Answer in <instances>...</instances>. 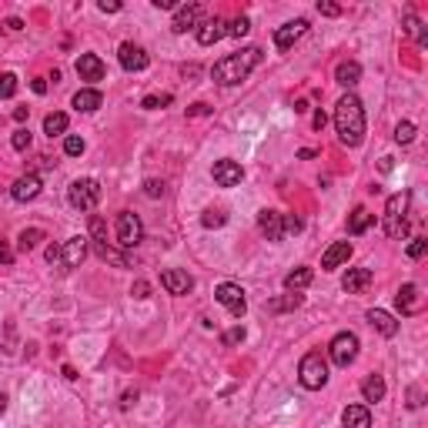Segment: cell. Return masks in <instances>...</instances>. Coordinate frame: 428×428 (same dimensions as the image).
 Returning a JSON list of instances; mask_svg holds the SVG:
<instances>
[{
  "label": "cell",
  "mask_w": 428,
  "mask_h": 428,
  "mask_svg": "<svg viewBox=\"0 0 428 428\" xmlns=\"http://www.w3.org/2000/svg\"><path fill=\"white\" fill-rule=\"evenodd\" d=\"M151 4L157 7V11H177V7H181L177 0H151Z\"/></svg>",
  "instance_id": "obj_49"
},
{
  "label": "cell",
  "mask_w": 428,
  "mask_h": 428,
  "mask_svg": "<svg viewBox=\"0 0 428 428\" xmlns=\"http://www.w3.org/2000/svg\"><path fill=\"white\" fill-rule=\"evenodd\" d=\"M98 258H100V261L118 264V268H127V258H124L121 251H114V248H108V244H98Z\"/></svg>",
  "instance_id": "obj_32"
},
{
  "label": "cell",
  "mask_w": 428,
  "mask_h": 428,
  "mask_svg": "<svg viewBox=\"0 0 428 428\" xmlns=\"http://www.w3.org/2000/svg\"><path fill=\"white\" fill-rule=\"evenodd\" d=\"M311 278H315L311 268H295V271L285 278V288H288V291H301V288L311 285Z\"/></svg>",
  "instance_id": "obj_28"
},
{
  "label": "cell",
  "mask_w": 428,
  "mask_h": 428,
  "mask_svg": "<svg viewBox=\"0 0 428 428\" xmlns=\"http://www.w3.org/2000/svg\"><path fill=\"white\" fill-rule=\"evenodd\" d=\"M258 64H261V47H244L238 54L221 57L218 64L211 67V77H214V84H221V88H234V84L248 80V74H251Z\"/></svg>",
  "instance_id": "obj_1"
},
{
  "label": "cell",
  "mask_w": 428,
  "mask_h": 428,
  "mask_svg": "<svg viewBox=\"0 0 428 428\" xmlns=\"http://www.w3.org/2000/svg\"><path fill=\"white\" fill-rule=\"evenodd\" d=\"M98 7H100L104 14H118V11H121V4H118V0H100Z\"/></svg>",
  "instance_id": "obj_50"
},
{
  "label": "cell",
  "mask_w": 428,
  "mask_h": 428,
  "mask_svg": "<svg viewBox=\"0 0 428 428\" xmlns=\"http://www.w3.org/2000/svg\"><path fill=\"white\" fill-rule=\"evenodd\" d=\"M144 108L147 110H154V108H165V104H171V94H161V98H157V94H147V98L141 100Z\"/></svg>",
  "instance_id": "obj_41"
},
{
  "label": "cell",
  "mask_w": 428,
  "mask_h": 428,
  "mask_svg": "<svg viewBox=\"0 0 428 428\" xmlns=\"http://www.w3.org/2000/svg\"><path fill=\"white\" fill-rule=\"evenodd\" d=\"M318 14H325V17H338L341 7L338 4H331V0H318Z\"/></svg>",
  "instance_id": "obj_44"
},
{
  "label": "cell",
  "mask_w": 428,
  "mask_h": 428,
  "mask_svg": "<svg viewBox=\"0 0 428 428\" xmlns=\"http://www.w3.org/2000/svg\"><path fill=\"white\" fill-rule=\"evenodd\" d=\"M84 147H88L84 137H77V134H67V137H64V154H67V157H80Z\"/></svg>",
  "instance_id": "obj_33"
},
{
  "label": "cell",
  "mask_w": 428,
  "mask_h": 428,
  "mask_svg": "<svg viewBox=\"0 0 428 428\" xmlns=\"http://www.w3.org/2000/svg\"><path fill=\"white\" fill-rule=\"evenodd\" d=\"M395 141L398 144H412V141H415V124H412V121L398 124V127H395Z\"/></svg>",
  "instance_id": "obj_36"
},
{
  "label": "cell",
  "mask_w": 428,
  "mask_h": 428,
  "mask_svg": "<svg viewBox=\"0 0 428 428\" xmlns=\"http://www.w3.org/2000/svg\"><path fill=\"white\" fill-rule=\"evenodd\" d=\"M305 33H308V21H305V17L288 21L285 27H278V31H275V47H278V51H288V47L295 44V41H301Z\"/></svg>",
  "instance_id": "obj_13"
},
{
  "label": "cell",
  "mask_w": 428,
  "mask_h": 428,
  "mask_svg": "<svg viewBox=\"0 0 428 428\" xmlns=\"http://www.w3.org/2000/svg\"><path fill=\"white\" fill-rule=\"evenodd\" d=\"M221 37H228V24L221 21V17H204L198 27V44L211 47V44H218Z\"/></svg>",
  "instance_id": "obj_16"
},
{
  "label": "cell",
  "mask_w": 428,
  "mask_h": 428,
  "mask_svg": "<svg viewBox=\"0 0 428 428\" xmlns=\"http://www.w3.org/2000/svg\"><path fill=\"white\" fill-rule=\"evenodd\" d=\"M335 80H338L341 88L352 90L358 80H362V64H355V61H341L338 67H335Z\"/></svg>",
  "instance_id": "obj_24"
},
{
  "label": "cell",
  "mask_w": 428,
  "mask_h": 428,
  "mask_svg": "<svg viewBox=\"0 0 428 428\" xmlns=\"http://www.w3.org/2000/svg\"><path fill=\"white\" fill-rule=\"evenodd\" d=\"M134 402H137V392H124V398H121V405H124V408H131Z\"/></svg>",
  "instance_id": "obj_54"
},
{
  "label": "cell",
  "mask_w": 428,
  "mask_h": 428,
  "mask_svg": "<svg viewBox=\"0 0 428 428\" xmlns=\"http://www.w3.org/2000/svg\"><path fill=\"white\" fill-rule=\"evenodd\" d=\"M301 301H305V298L298 295H288V298H281V301H271V311H288V308H301Z\"/></svg>",
  "instance_id": "obj_38"
},
{
  "label": "cell",
  "mask_w": 428,
  "mask_h": 428,
  "mask_svg": "<svg viewBox=\"0 0 428 428\" xmlns=\"http://www.w3.org/2000/svg\"><path fill=\"white\" fill-rule=\"evenodd\" d=\"M11 144H14V151H27V147H31V131H27V127H17Z\"/></svg>",
  "instance_id": "obj_39"
},
{
  "label": "cell",
  "mask_w": 428,
  "mask_h": 428,
  "mask_svg": "<svg viewBox=\"0 0 428 428\" xmlns=\"http://www.w3.org/2000/svg\"><path fill=\"white\" fill-rule=\"evenodd\" d=\"M118 61H121L124 71H131V74H137V71H144V67L151 64V57H147V51L137 44H121V51H118Z\"/></svg>",
  "instance_id": "obj_12"
},
{
  "label": "cell",
  "mask_w": 428,
  "mask_h": 428,
  "mask_svg": "<svg viewBox=\"0 0 428 428\" xmlns=\"http://www.w3.org/2000/svg\"><path fill=\"white\" fill-rule=\"evenodd\" d=\"M298 382L305 385L308 392H318L328 385V362L321 358V352H308L298 365Z\"/></svg>",
  "instance_id": "obj_4"
},
{
  "label": "cell",
  "mask_w": 428,
  "mask_h": 428,
  "mask_svg": "<svg viewBox=\"0 0 428 428\" xmlns=\"http://www.w3.org/2000/svg\"><path fill=\"white\" fill-rule=\"evenodd\" d=\"M90 241L108 244V224H104V218H90Z\"/></svg>",
  "instance_id": "obj_34"
},
{
  "label": "cell",
  "mask_w": 428,
  "mask_h": 428,
  "mask_svg": "<svg viewBox=\"0 0 428 428\" xmlns=\"http://www.w3.org/2000/svg\"><path fill=\"white\" fill-rule=\"evenodd\" d=\"M408 204H412V194L408 191H398L388 198L382 214V228L388 238H405L408 234Z\"/></svg>",
  "instance_id": "obj_3"
},
{
  "label": "cell",
  "mask_w": 428,
  "mask_h": 428,
  "mask_svg": "<svg viewBox=\"0 0 428 428\" xmlns=\"http://www.w3.org/2000/svg\"><path fill=\"white\" fill-rule=\"evenodd\" d=\"M161 285L167 288V295H187L194 288V278L181 268H167V271H161Z\"/></svg>",
  "instance_id": "obj_15"
},
{
  "label": "cell",
  "mask_w": 428,
  "mask_h": 428,
  "mask_svg": "<svg viewBox=\"0 0 428 428\" xmlns=\"http://www.w3.org/2000/svg\"><path fill=\"white\" fill-rule=\"evenodd\" d=\"M328 358L338 365V368H348V365L358 358V335H352V331H338L328 345Z\"/></svg>",
  "instance_id": "obj_6"
},
{
  "label": "cell",
  "mask_w": 428,
  "mask_h": 428,
  "mask_svg": "<svg viewBox=\"0 0 428 428\" xmlns=\"http://www.w3.org/2000/svg\"><path fill=\"white\" fill-rule=\"evenodd\" d=\"M144 191H147L151 198H161V194H165V181H147V184H144Z\"/></svg>",
  "instance_id": "obj_47"
},
{
  "label": "cell",
  "mask_w": 428,
  "mask_h": 428,
  "mask_svg": "<svg viewBox=\"0 0 428 428\" xmlns=\"http://www.w3.org/2000/svg\"><path fill=\"white\" fill-rule=\"evenodd\" d=\"M325 121H328V118H325V110H318V114H315V127L321 131V127H325Z\"/></svg>",
  "instance_id": "obj_55"
},
{
  "label": "cell",
  "mask_w": 428,
  "mask_h": 428,
  "mask_svg": "<svg viewBox=\"0 0 428 428\" xmlns=\"http://www.w3.org/2000/svg\"><path fill=\"white\" fill-rule=\"evenodd\" d=\"M365 318H368V325H372L378 335H385V338H395V335H398V321L392 318L388 311H382V308H372Z\"/></svg>",
  "instance_id": "obj_20"
},
{
  "label": "cell",
  "mask_w": 428,
  "mask_h": 428,
  "mask_svg": "<svg viewBox=\"0 0 428 428\" xmlns=\"http://www.w3.org/2000/svg\"><path fill=\"white\" fill-rule=\"evenodd\" d=\"M372 221H375V214L368 208H355L352 218H348V234H365V231L372 228Z\"/></svg>",
  "instance_id": "obj_26"
},
{
  "label": "cell",
  "mask_w": 428,
  "mask_h": 428,
  "mask_svg": "<svg viewBox=\"0 0 428 428\" xmlns=\"http://www.w3.org/2000/svg\"><path fill=\"white\" fill-rule=\"evenodd\" d=\"M67 201H71V208H77V211L98 208L100 184L94 181V177H80V181H74V184L67 187Z\"/></svg>",
  "instance_id": "obj_5"
},
{
  "label": "cell",
  "mask_w": 428,
  "mask_h": 428,
  "mask_svg": "<svg viewBox=\"0 0 428 428\" xmlns=\"http://www.w3.org/2000/svg\"><path fill=\"white\" fill-rule=\"evenodd\" d=\"M187 114L191 118H204V114H211V108L208 104H194V108H187Z\"/></svg>",
  "instance_id": "obj_51"
},
{
  "label": "cell",
  "mask_w": 428,
  "mask_h": 428,
  "mask_svg": "<svg viewBox=\"0 0 428 428\" xmlns=\"http://www.w3.org/2000/svg\"><path fill=\"white\" fill-rule=\"evenodd\" d=\"M21 27H24V24L17 21V17H7V21L0 24V31H7V33H17V31H21Z\"/></svg>",
  "instance_id": "obj_48"
},
{
  "label": "cell",
  "mask_w": 428,
  "mask_h": 428,
  "mask_svg": "<svg viewBox=\"0 0 428 428\" xmlns=\"http://www.w3.org/2000/svg\"><path fill=\"white\" fill-rule=\"evenodd\" d=\"M425 251H428V241H425V238H415V241L408 244V258H415V261H418V258H422Z\"/></svg>",
  "instance_id": "obj_43"
},
{
  "label": "cell",
  "mask_w": 428,
  "mask_h": 428,
  "mask_svg": "<svg viewBox=\"0 0 428 428\" xmlns=\"http://www.w3.org/2000/svg\"><path fill=\"white\" fill-rule=\"evenodd\" d=\"M31 88H33V90H37V94H44V90H47V84H44V80H41V77H37V80H33Z\"/></svg>",
  "instance_id": "obj_56"
},
{
  "label": "cell",
  "mask_w": 428,
  "mask_h": 428,
  "mask_svg": "<svg viewBox=\"0 0 428 428\" xmlns=\"http://www.w3.org/2000/svg\"><path fill=\"white\" fill-rule=\"evenodd\" d=\"M211 177H214V184H218V187H234V184H241L244 171H241L238 161H228V157H224V161H214Z\"/></svg>",
  "instance_id": "obj_11"
},
{
  "label": "cell",
  "mask_w": 428,
  "mask_h": 428,
  "mask_svg": "<svg viewBox=\"0 0 428 428\" xmlns=\"http://www.w3.org/2000/svg\"><path fill=\"white\" fill-rule=\"evenodd\" d=\"M362 395H365V402H382L385 398V378L382 375H368V378H365Z\"/></svg>",
  "instance_id": "obj_27"
},
{
  "label": "cell",
  "mask_w": 428,
  "mask_h": 428,
  "mask_svg": "<svg viewBox=\"0 0 428 428\" xmlns=\"http://www.w3.org/2000/svg\"><path fill=\"white\" fill-rule=\"evenodd\" d=\"M224 221H228V218H224V211H214V208L201 214V224H204V228H221Z\"/></svg>",
  "instance_id": "obj_37"
},
{
  "label": "cell",
  "mask_w": 428,
  "mask_h": 428,
  "mask_svg": "<svg viewBox=\"0 0 428 428\" xmlns=\"http://www.w3.org/2000/svg\"><path fill=\"white\" fill-rule=\"evenodd\" d=\"M201 21H204V7L201 4H181L174 14V24H171V31L174 33H187V31H198Z\"/></svg>",
  "instance_id": "obj_10"
},
{
  "label": "cell",
  "mask_w": 428,
  "mask_h": 428,
  "mask_svg": "<svg viewBox=\"0 0 428 428\" xmlns=\"http://www.w3.org/2000/svg\"><path fill=\"white\" fill-rule=\"evenodd\" d=\"M258 228L268 241H281L285 238V214L281 211H261L258 214Z\"/></svg>",
  "instance_id": "obj_14"
},
{
  "label": "cell",
  "mask_w": 428,
  "mask_h": 428,
  "mask_svg": "<svg viewBox=\"0 0 428 428\" xmlns=\"http://www.w3.org/2000/svg\"><path fill=\"white\" fill-rule=\"evenodd\" d=\"M368 285H372V268H348V275L341 278V288L348 295H362Z\"/></svg>",
  "instance_id": "obj_19"
},
{
  "label": "cell",
  "mask_w": 428,
  "mask_h": 428,
  "mask_svg": "<svg viewBox=\"0 0 428 428\" xmlns=\"http://www.w3.org/2000/svg\"><path fill=\"white\" fill-rule=\"evenodd\" d=\"M84 258H88V238H67L64 244H61V264L57 268H64V271H71V268H80L84 264Z\"/></svg>",
  "instance_id": "obj_9"
},
{
  "label": "cell",
  "mask_w": 428,
  "mask_h": 428,
  "mask_svg": "<svg viewBox=\"0 0 428 428\" xmlns=\"http://www.w3.org/2000/svg\"><path fill=\"white\" fill-rule=\"evenodd\" d=\"M77 74H80V80H100L104 77V61L98 54H80L77 57Z\"/></svg>",
  "instance_id": "obj_22"
},
{
  "label": "cell",
  "mask_w": 428,
  "mask_h": 428,
  "mask_svg": "<svg viewBox=\"0 0 428 428\" xmlns=\"http://www.w3.org/2000/svg\"><path fill=\"white\" fill-rule=\"evenodd\" d=\"M248 31H251L248 17H238V21H231V24H228V33H231V37H244Z\"/></svg>",
  "instance_id": "obj_40"
},
{
  "label": "cell",
  "mask_w": 428,
  "mask_h": 428,
  "mask_svg": "<svg viewBox=\"0 0 428 428\" xmlns=\"http://www.w3.org/2000/svg\"><path fill=\"white\" fill-rule=\"evenodd\" d=\"M214 298H218V305L228 308L234 318H244V311H248V298H244L241 285H234V281H224V285H218Z\"/></svg>",
  "instance_id": "obj_8"
},
{
  "label": "cell",
  "mask_w": 428,
  "mask_h": 428,
  "mask_svg": "<svg viewBox=\"0 0 428 428\" xmlns=\"http://www.w3.org/2000/svg\"><path fill=\"white\" fill-rule=\"evenodd\" d=\"M147 291H151V288H147V281H137V285L131 288V295H134V298H147Z\"/></svg>",
  "instance_id": "obj_53"
},
{
  "label": "cell",
  "mask_w": 428,
  "mask_h": 428,
  "mask_svg": "<svg viewBox=\"0 0 428 428\" xmlns=\"http://www.w3.org/2000/svg\"><path fill=\"white\" fill-rule=\"evenodd\" d=\"M7 264H14V248L7 241H0V268H7Z\"/></svg>",
  "instance_id": "obj_45"
},
{
  "label": "cell",
  "mask_w": 428,
  "mask_h": 428,
  "mask_svg": "<svg viewBox=\"0 0 428 428\" xmlns=\"http://www.w3.org/2000/svg\"><path fill=\"white\" fill-rule=\"evenodd\" d=\"M244 335H248V331H244L241 325H234V328H228V331H224V345H241V341H244Z\"/></svg>",
  "instance_id": "obj_42"
},
{
  "label": "cell",
  "mask_w": 428,
  "mask_h": 428,
  "mask_svg": "<svg viewBox=\"0 0 428 428\" xmlns=\"http://www.w3.org/2000/svg\"><path fill=\"white\" fill-rule=\"evenodd\" d=\"M64 131H67V114H61V110L47 114V118H44V134H51V137H61Z\"/></svg>",
  "instance_id": "obj_30"
},
{
  "label": "cell",
  "mask_w": 428,
  "mask_h": 428,
  "mask_svg": "<svg viewBox=\"0 0 428 428\" xmlns=\"http://www.w3.org/2000/svg\"><path fill=\"white\" fill-rule=\"evenodd\" d=\"M341 425L345 428H372V412H368V405H348L341 412Z\"/></svg>",
  "instance_id": "obj_23"
},
{
  "label": "cell",
  "mask_w": 428,
  "mask_h": 428,
  "mask_svg": "<svg viewBox=\"0 0 428 428\" xmlns=\"http://www.w3.org/2000/svg\"><path fill=\"white\" fill-rule=\"evenodd\" d=\"M41 177L37 174H24V177H17L14 181V187H11V198L14 201H21V204H27V201H33L37 194H41Z\"/></svg>",
  "instance_id": "obj_17"
},
{
  "label": "cell",
  "mask_w": 428,
  "mask_h": 428,
  "mask_svg": "<svg viewBox=\"0 0 428 428\" xmlns=\"http://www.w3.org/2000/svg\"><path fill=\"white\" fill-rule=\"evenodd\" d=\"M14 121H27V108H17V110H14Z\"/></svg>",
  "instance_id": "obj_57"
},
{
  "label": "cell",
  "mask_w": 428,
  "mask_h": 428,
  "mask_svg": "<svg viewBox=\"0 0 428 428\" xmlns=\"http://www.w3.org/2000/svg\"><path fill=\"white\" fill-rule=\"evenodd\" d=\"M47 261L61 264V244H51V248H47Z\"/></svg>",
  "instance_id": "obj_52"
},
{
  "label": "cell",
  "mask_w": 428,
  "mask_h": 428,
  "mask_svg": "<svg viewBox=\"0 0 428 428\" xmlns=\"http://www.w3.org/2000/svg\"><path fill=\"white\" fill-rule=\"evenodd\" d=\"M301 228H305V224H301V218H295V214H285V234H298Z\"/></svg>",
  "instance_id": "obj_46"
},
{
  "label": "cell",
  "mask_w": 428,
  "mask_h": 428,
  "mask_svg": "<svg viewBox=\"0 0 428 428\" xmlns=\"http://www.w3.org/2000/svg\"><path fill=\"white\" fill-rule=\"evenodd\" d=\"M395 305L402 315H418L422 311V291H418V285H402L395 295Z\"/></svg>",
  "instance_id": "obj_18"
},
{
  "label": "cell",
  "mask_w": 428,
  "mask_h": 428,
  "mask_svg": "<svg viewBox=\"0 0 428 428\" xmlns=\"http://www.w3.org/2000/svg\"><path fill=\"white\" fill-rule=\"evenodd\" d=\"M114 231H118V244H121V248H137L141 238H144V224H141V218H137L134 211H121Z\"/></svg>",
  "instance_id": "obj_7"
},
{
  "label": "cell",
  "mask_w": 428,
  "mask_h": 428,
  "mask_svg": "<svg viewBox=\"0 0 428 428\" xmlns=\"http://www.w3.org/2000/svg\"><path fill=\"white\" fill-rule=\"evenodd\" d=\"M335 131L345 147H358L365 141V108L355 94H345L335 108Z\"/></svg>",
  "instance_id": "obj_2"
},
{
  "label": "cell",
  "mask_w": 428,
  "mask_h": 428,
  "mask_svg": "<svg viewBox=\"0 0 428 428\" xmlns=\"http://www.w3.org/2000/svg\"><path fill=\"white\" fill-rule=\"evenodd\" d=\"M4 408H7V398H4V395H0V412H4Z\"/></svg>",
  "instance_id": "obj_58"
},
{
  "label": "cell",
  "mask_w": 428,
  "mask_h": 428,
  "mask_svg": "<svg viewBox=\"0 0 428 428\" xmlns=\"http://www.w3.org/2000/svg\"><path fill=\"white\" fill-rule=\"evenodd\" d=\"M348 258H352V244H348V241H335L328 251L321 254V268H325V271H335V268H341Z\"/></svg>",
  "instance_id": "obj_21"
},
{
  "label": "cell",
  "mask_w": 428,
  "mask_h": 428,
  "mask_svg": "<svg viewBox=\"0 0 428 428\" xmlns=\"http://www.w3.org/2000/svg\"><path fill=\"white\" fill-rule=\"evenodd\" d=\"M17 94V77L14 74H0V100H7Z\"/></svg>",
  "instance_id": "obj_35"
},
{
  "label": "cell",
  "mask_w": 428,
  "mask_h": 428,
  "mask_svg": "<svg viewBox=\"0 0 428 428\" xmlns=\"http://www.w3.org/2000/svg\"><path fill=\"white\" fill-rule=\"evenodd\" d=\"M405 31H408V37H415L418 44H428V33H425V24L418 21L415 14H408V17H405Z\"/></svg>",
  "instance_id": "obj_31"
},
{
  "label": "cell",
  "mask_w": 428,
  "mask_h": 428,
  "mask_svg": "<svg viewBox=\"0 0 428 428\" xmlns=\"http://www.w3.org/2000/svg\"><path fill=\"white\" fill-rule=\"evenodd\" d=\"M41 241H44V231H41V228H24L21 238H17V248L27 254V251H33V248H37Z\"/></svg>",
  "instance_id": "obj_29"
},
{
  "label": "cell",
  "mask_w": 428,
  "mask_h": 428,
  "mask_svg": "<svg viewBox=\"0 0 428 428\" xmlns=\"http://www.w3.org/2000/svg\"><path fill=\"white\" fill-rule=\"evenodd\" d=\"M100 104H104V98H100V90H94V88H84L74 94V108L80 110V114H94Z\"/></svg>",
  "instance_id": "obj_25"
}]
</instances>
